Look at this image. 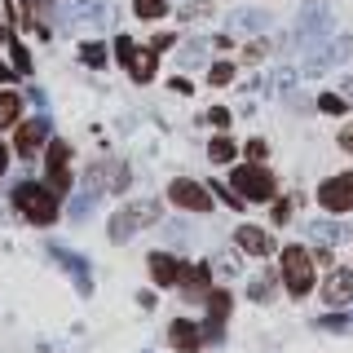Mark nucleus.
Here are the masks:
<instances>
[{"label": "nucleus", "instance_id": "f257e3e1", "mask_svg": "<svg viewBox=\"0 0 353 353\" xmlns=\"http://www.w3.org/2000/svg\"><path fill=\"white\" fill-rule=\"evenodd\" d=\"M14 208L31 225H53V221H58V194H53L49 185H36V181H22L14 190Z\"/></svg>", "mask_w": 353, "mask_h": 353}, {"label": "nucleus", "instance_id": "f03ea898", "mask_svg": "<svg viewBox=\"0 0 353 353\" xmlns=\"http://www.w3.org/2000/svg\"><path fill=\"white\" fill-rule=\"evenodd\" d=\"M331 36V5L327 0H305L301 18H296V31H292V44L301 49H314L318 40Z\"/></svg>", "mask_w": 353, "mask_h": 353}, {"label": "nucleus", "instance_id": "7ed1b4c3", "mask_svg": "<svg viewBox=\"0 0 353 353\" xmlns=\"http://www.w3.org/2000/svg\"><path fill=\"white\" fill-rule=\"evenodd\" d=\"M283 287L296 296V301H305L309 292H314V256H309L305 248H283Z\"/></svg>", "mask_w": 353, "mask_h": 353}, {"label": "nucleus", "instance_id": "20e7f679", "mask_svg": "<svg viewBox=\"0 0 353 353\" xmlns=\"http://www.w3.org/2000/svg\"><path fill=\"white\" fill-rule=\"evenodd\" d=\"M234 194L239 199H252V203H265V199H274V176L261 168V163H243V168H234Z\"/></svg>", "mask_w": 353, "mask_h": 353}, {"label": "nucleus", "instance_id": "39448f33", "mask_svg": "<svg viewBox=\"0 0 353 353\" xmlns=\"http://www.w3.org/2000/svg\"><path fill=\"white\" fill-rule=\"evenodd\" d=\"M159 216V203H154V199H141V203H128L124 212H115V221H110V239H128L132 230L137 225H150V221Z\"/></svg>", "mask_w": 353, "mask_h": 353}, {"label": "nucleus", "instance_id": "423d86ee", "mask_svg": "<svg viewBox=\"0 0 353 353\" xmlns=\"http://www.w3.org/2000/svg\"><path fill=\"white\" fill-rule=\"evenodd\" d=\"M318 203L327 212H353V172H340V176H327L318 185Z\"/></svg>", "mask_w": 353, "mask_h": 353}, {"label": "nucleus", "instance_id": "0eeeda50", "mask_svg": "<svg viewBox=\"0 0 353 353\" xmlns=\"http://www.w3.org/2000/svg\"><path fill=\"white\" fill-rule=\"evenodd\" d=\"M168 199L176 208H190V212H212V194H208L199 181H185V176L168 185Z\"/></svg>", "mask_w": 353, "mask_h": 353}, {"label": "nucleus", "instance_id": "6e6552de", "mask_svg": "<svg viewBox=\"0 0 353 353\" xmlns=\"http://www.w3.org/2000/svg\"><path fill=\"white\" fill-rule=\"evenodd\" d=\"M349 53H353V40H349V36H340L336 44H323V49H314V53H309L305 75H323V71H331L336 62H345Z\"/></svg>", "mask_w": 353, "mask_h": 353}, {"label": "nucleus", "instance_id": "1a4fd4ad", "mask_svg": "<svg viewBox=\"0 0 353 353\" xmlns=\"http://www.w3.org/2000/svg\"><path fill=\"white\" fill-rule=\"evenodd\" d=\"M49 256L58 261V265H66V270H71V279H75V287H80V296L93 292V274H88V261H84V256H71V252H66L62 243H53V248H49Z\"/></svg>", "mask_w": 353, "mask_h": 353}, {"label": "nucleus", "instance_id": "9d476101", "mask_svg": "<svg viewBox=\"0 0 353 353\" xmlns=\"http://www.w3.org/2000/svg\"><path fill=\"white\" fill-rule=\"evenodd\" d=\"M66 159H71V146H66V141H49V190H53V194L71 185Z\"/></svg>", "mask_w": 353, "mask_h": 353}, {"label": "nucleus", "instance_id": "9b49d317", "mask_svg": "<svg viewBox=\"0 0 353 353\" xmlns=\"http://www.w3.org/2000/svg\"><path fill=\"white\" fill-rule=\"evenodd\" d=\"M44 141H49V119H44V115L40 119H27V124L18 128V154H22V159H31Z\"/></svg>", "mask_w": 353, "mask_h": 353}, {"label": "nucleus", "instance_id": "f8f14e48", "mask_svg": "<svg viewBox=\"0 0 353 353\" xmlns=\"http://www.w3.org/2000/svg\"><path fill=\"white\" fill-rule=\"evenodd\" d=\"M327 305H349L353 301V270H331V279L323 283Z\"/></svg>", "mask_w": 353, "mask_h": 353}, {"label": "nucleus", "instance_id": "ddd939ff", "mask_svg": "<svg viewBox=\"0 0 353 353\" xmlns=\"http://www.w3.org/2000/svg\"><path fill=\"white\" fill-rule=\"evenodd\" d=\"M234 243L248 256H270L274 252V243H270V234L265 230H256V225H239V234H234Z\"/></svg>", "mask_w": 353, "mask_h": 353}, {"label": "nucleus", "instance_id": "4468645a", "mask_svg": "<svg viewBox=\"0 0 353 353\" xmlns=\"http://www.w3.org/2000/svg\"><path fill=\"white\" fill-rule=\"evenodd\" d=\"M168 340H172V349H181V353H194L199 345H203V331H199L194 323H185V318H176V323L168 327Z\"/></svg>", "mask_w": 353, "mask_h": 353}, {"label": "nucleus", "instance_id": "2eb2a0df", "mask_svg": "<svg viewBox=\"0 0 353 353\" xmlns=\"http://www.w3.org/2000/svg\"><path fill=\"white\" fill-rule=\"evenodd\" d=\"M150 274H154L159 287H176V283H181V265H176L168 252H154V256H150Z\"/></svg>", "mask_w": 353, "mask_h": 353}, {"label": "nucleus", "instance_id": "dca6fc26", "mask_svg": "<svg viewBox=\"0 0 353 353\" xmlns=\"http://www.w3.org/2000/svg\"><path fill=\"white\" fill-rule=\"evenodd\" d=\"M124 66L132 71V80H137V84H146L150 75H154V49H132V58Z\"/></svg>", "mask_w": 353, "mask_h": 353}, {"label": "nucleus", "instance_id": "f3484780", "mask_svg": "<svg viewBox=\"0 0 353 353\" xmlns=\"http://www.w3.org/2000/svg\"><path fill=\"white\" fill-rule=\"evenodd\" d=\"M230 292H208V309H212V327H208V336H221V323L230 318Z\"/></svg>", "mask_w": 353, "mask_h": 353}, {"label": "nucleus", "instance_id": "a211bd4d", "mask_svg": "<svg viewBox=\"0 0 353 353\" xmlns=\"http://www.w3.org/2000/svg\"><path fill=\"white\" fill-rule=\"evenodd\" d=\"M181 287L190 301H199V296H208V265H194V270H181Z\"/></svg>", "mask_w": 353, "mask_h": 353}, {"label": "nucleus", "instance_id": "6ab92c4d", "mask_svg": "<svg viewBox=\"0 0 353 353\" xmlns=\"http://www.w3.org/2000/svg\"><path fill=\"white\" fill-rule=\"evenodd\" d=\"M230 22H234L239 31H265V27H270V14H261V9H239Z\"/></svg>", "mask_w": 353, "mask_h": 353}, {"label": "nucleus", "instance_id": "aec40b11", "mask_svg": "<svg viewBox=\"0 0 353 353\" xmlns=\"http://www.w3.org/2000/svg\"><path fill=\"white\" fill-rule=\"evenodd\" d=\"M22 115V97L18 93H0V128H9Z\"/></svg>", "mask_w": 353, "mask_h": 353}, {"label": "nucleus", "instance_id": "412c9836", "mask_svg": "<svg viewBox=\"0 0 353 353\" xmlns=\"http://www.w3.org/2000/svg\"><path fill=\"white\" fill-rule=\"evenodd\" d=\"M75 18L80 22H106V5L102 0H75Z\"/></svg>", "mask_w": 353, "mask_h": 353}, {"label": "nucleus", "instance_id": "4be33fe9", "mask_svg": "<svg viewBox=\"0 0 353 353\" xmlns=\"http://www.w3.org/2000/svg\"><path fill=\"white\" fill-rule=\"evenodd\" d=\"M309 234H314L318 243H336V239H345V230H340L336 221H314V225H309Z\"/></svg>", "mask_w": 353, "mask_h": 353}, {"label": "nucleus", "instance_id": "5701e85b", "mask_svg": "<svg viewBox=\"0 0 353 353\" xmlns=\"http://www.w3.org/2000/svg\"><path fill=\"white\" fill-rule=\"evenodd\" d=\"M132 9H137V18H163L168 14V0H132Z\"/></svg>", "mask_w": 353, "mask_h": 353}, {"label": "nucleus", "instance_id": "b1692460", "mask_svg": "<svg viewBox=\"0 0 353 353\" xmlns=\"http://www.w3.org/2000/svg\"><path fill=\"white\" fill-rule=\"evenodd\" d=\"M93 203H97V190H84V194H75V203H71V221H88V212H93Z\"/></svg>", "mask_w": 353, "mask_h": 353}, {"label": "nucleus", "instance_id": "393cba45", "mask_svg": "<svg viewBox=\"0 0 353 353\" xmlns=\"http://www.w3.org/2000/svg\"><path fill=\"white\" fill-rule=\"evenodd\" d=\"M80 62L84 66H106V49L97 40H88V44H80Z\"/></svg>", "mask_w": 353, "mask_h": 353}, {"label": "nucleus", "instance_id": "a878e982", "mask_svg": "<svg viewBox=\"0 0 353 353\" xmlns=\"http://www.w3.org/2000/svg\"><path fill=\"white\" fill-rule=\"evenodd\" d=\"M274 283H279V279H274V274H261V279L256 283H252V301H274Z\"/></svg>", "mask_w": 353, "mask_h": 353}, {"label": "nucleus", "instance_id": "bb28decb", "mask_svg": "<svg viewBox=\"0 0 353 353\" xmlns=\"http://www.w3.org/2000/svg\"><path fill=\"white\" fill-rule=\"evenodd\" d=\"M208 154H212V163H230V159H234V141H230V137H216L212 146H208Z\"/></svg>", "mask_w": 353, "mask_h": 353}, {"label": "nucleus", "instance_id": "cd10ccee", "mask_svg": "<svg viewBox=\"0 0 353 353\" xmlns=\"http://www.w3.org/2000/svg\"><path fill=\"white\" fill-rule=\"evenodd\" d=\"M318 110H327V115H345L349 102H345V97H336V93H323V97H318Z\"/></svg>", "mask_w": 353, "mask_h": 353}, {"label": "nucleus", "instance_id": "c85d7f7f", "mask_svg": "<svg viewBox=\"0 0 353 353\" xmlns=\"http://www.w3.org/2000/svg\"><path fill=\"white\" fill-rule=\"evenodd\" d=\"M208 80H212V84H230V80H234V66H230V62H216L212 71H208Z\"/></svg>", "mask_w": 353, "mask_h": 353}, {"label": "nucleus", "instance_id": "c756f323", "mask_svg": "<svg viewBox=\"0 0 353 353\" xmlns=\"http://www.w3.org/2000/svg\"><path fill=\"white\" fill-rule=\"evenodd\" d=\"M106 185H110V190H124V185H128V168H124V163H115V168H110Z\"/></svg>", "mask_w": 353, "mask_h": 353}, {"label": "nucleus", "instance_id": "7c9ffc66", "mask_svg": "<svg viewBox=\"0 0 353 353\" xmlns=\"http://www.w3.org/2000/svg\"><path fill=\"white\" fill-rule=\"evenodd\" d=\"M9 44H14V62H18V71L27 75V71H31V58H27V49H22V44H18L14 36H9Z\"/></svg>", "mask_w": 353, "mask_h": 353}, {"label": "nucleus", "instance_id": "2f4dec72", "mask_svg": "<svg viewBox=\"0 0 353 353\" xmlns=\"http://www.w3.org/2000/svg\"><path fill=\"white\" fill-rule=\"evenodd\" d=\"M199 53H203V40H190L185 53H181V62H199Z\"/></svg>", "mask_w": 353, "mask_h": 353}, {"label": "nucleus", "instance_id": "473e14b6", "mask_svg": "<svg viewBox=\"0 0 353 353\" xmlns=\"http://www.w3.org/2000/svg\"><path fill=\"white\" fill-rule=\"evenodd\" d=\"M248 159H252V163H261V159H265V141H256V137L248 141Z\"/></svg>", "mask_w": 353, "mask_h": 353}, {"label": "nucleus", "instance_id": "72a5a7b5", "mask_svg": "<svg viewBox=\"0 0 353 353\" xmlns=\"http://www.w3.org/2000/svg\"><path fill=\"white\" fill-rule=\"evenodd\" d=\"M208 119H212V124H221V128H225V124H230V110H225V106H216V110H208Z\"/></svg>", "mask_w": 353, "mask_h": 353}, {"label": "nucleus", "instance_id": "f704fd0d", "mask_svg": "<svg viewBox=\"0 0 353 353\" xmlns=\"http://www.w3.org/2000/svg\"><path fill=\"white\" fill-rule=\"evenodd\" d=\"M287 216H292V203H287V199H283V203H279V208H274V221H279V225H283V221H287Z\"/></svg>", "mask_w": 353, "mask_h": 353}, {"label": "nucleus", "instance_id": "c9c22d12", "mask_svg": "<svg viewBox=\"0 0 353 353\" xmlns=\"http://www.w3.org/2000/svg\"><path fill=\"white\" fill-rule=\"evenodd\" d=\"M318 327H331V331H345L349 323H345V318H323V323H318Z\"/></svg>", "mask_w": 353, "mask_h": 353}, {"label": "nucleus", "instance_id": "e433bc0d", "mask_svg": "<svg viewBox=\"0 0 353 353\" xmlns=\"http://www.w3.org/2000/svg\"><path fill=\"white\" fill-rule=\"evenodd\" d=\"M340 146H345V150L353 154V128H345V132H340Z\"/></svg>", "mask_w": 353, "mask_h": 353}, {"label": "nucleus", "instance_id": "4c0bfd02", "mask_svg": "<svg viewBox=\"0 0 353 353\" xmlns=\"http://www.w3.org/2000/svg\"><path fill=\"white\" fill-rule=\"evenodd\" d=\"M5 163H9V150H5V141H0V172H5Z\"/></svg>", "mask_w": 353, "mask_h": 353}, {"label": "nucleus", "instance_id": "58836bf2", "mask_svg": "<svg viewBox=\"0 0 353 353\" xmlns=\"http://www.w3.org/2000/svg\"><path fill=\"white\" fill-rule=\"evenodd\" d=\"M345 93H349V97H353V80H345Z\"/></svg>", "mask_w": 353, "mask_h": 353}, {"label": "nucleus", "instance_id": "ea45409f", "mask_svg": "<svg viewBox=\"0 0 353 353\" xmlns=\"http://www.w3.org/2000/svg\"><path fill=\"white\" fill-rule=\"evenodd\" d=\"M5 40H9V31H5V27H0V44H5Z\"/></svg>", "mask_w": 353, "mask_h": 353}]
</instances>
